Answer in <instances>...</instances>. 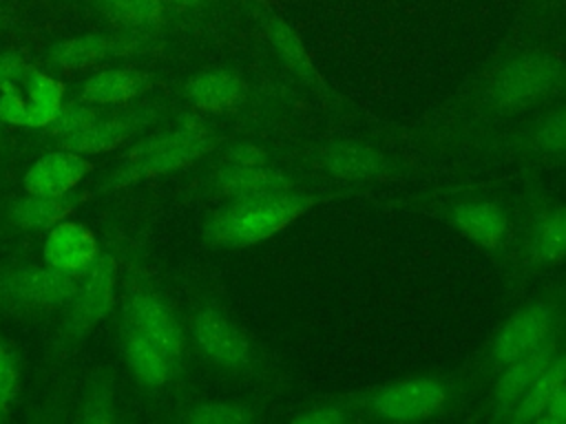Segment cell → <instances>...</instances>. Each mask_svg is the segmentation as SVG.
<instances>
[{"instance_id": "6da1fadb", "label": "cell", "mask_w": 566, "mask_h": 424, "mask_svg": "<svg viewBox=\"0 0 566 424\" xmlns=\"http://www.w3.org/2000/svg\"><path fill=\"white\" fill-rule=\"evenodd\" d=\"M566 99V55L544 42L509 46L484 60L429 119L376 126L369 135L440 155L455 135L506 124Z\"/></svg>"}, {"instance_id": "7a4b0ae2", "label": "cell", "mask_w": 566, "mask_h": 424, "mask_svg": "<svg viewBox=\"0 0 566 424\" xmlns=\"http://www.w3.org/2000/svg\"><path fill=\"white\" fill-rule=\"evenodd\" d=\"M394 212L440 221L509 274L517 236V190L504 179H467L407 190L380 201Z\"/></svg>"}, {"instance_id": "3957f363", "label": "cell", "mask_w": 566, "mask_h": 424, "mask_svg": "<svg viewBox=\"0 0 566 424\" xmlns=\"http://www.w3.org/2000/svg\"><path fill=\"white\" fill-rule=\"evenodd\" d=\"M281 161L325 188L369 192L374 186L418 181L431 174L422 161L402 155L378 137L354 135H283Z\"/></svg>"}, {"instance_id": "277c9868", "label": "cell", "mask_w": 566, "mask_h": 424, "mask_svg": "<svg viewBox=\"0 0 566 424\" xmlns=\"http://www.w3.org/2000/svg\"><path fill=\"white\" fill-rule=\"evenodd\" d=\"M486 382L464 360L453 369L402 375L347 391L356 422H429L458 415L478 402Z\"/></svg>"}, {"instance_id": "5b68a950", "label": "cell", "mask_w": 566, "mask_h": 424, "mask_svg": "<svg viewBox=\"0 0 566 424\" xmlns=\"http://www.w3.org/2000/svg\"><path fill=\"white\" fill-rule=\"evenodd\" d=\"M367 194L349 188H310L283 194L223 201L201 225V236L219 250H245L285 232L305 214L338 199Z\"/></svg>"}, {"instance_id": "8992f818", "label": "cell", "mask_w": 566, "mask_h": 424, "mask_svg": "<svg viewBox=\"0 0 566 424\" xmlns=\"http://www.w3.org/2000/svg\"><path fill=\"white\" fill-rule=\"evenodd\" d=\"M562 263H566V199L546 188L539 168L524 166L517 190V236L504 285L517 292Z\"/></svg>"}, {"instance_id": "52a82bcc", "label": "cell", "mask_w": 566, "mask_h": 424, "mask_svg": "<svg viewBox=\"0 0 566 424\" xmlns=\"http://www.w3.org/2000/svg\"><path fill=\"white\" fill-rule=\"evenodd\" d=\"M451 152L480 161H515L546 168L566 155V99L506 124L460 132L440 150V155Z\"/></svg>"}, {"instance_id": "ba28073f", "label": "cell", "mask_w": 566, "mask_h": 424, "mask_svg": "<svg viewBox=\"0 0 566 424\" xmlns=\"http://www.w3.org/2000/svg\"><path fill=\"white\" fill-rule=\"evenodd\" d=\"M190 336L201 358L214 369L252 380L265 391L287 395L294 389L292 373L248 333L219 303L206 298L190 318Z\"/></svg>"}, {"instance_id": "9c48e42d", "label": "cell", "mask_w": 566, "mask_h": 424, "mask_svg": "<svg viewBox=\"0 0 566 424\" xmlns=\"http://www.w3.org/2000/svg\"><path fill=\"white\" fill-rule=\"evenodd\" d=\"M184 97L201 115H254L283 135L301 128V97L287 86L256 84L239 68L214 66L192 73L184 82Z\"/></svg>"}, {"instance_id": "30bf717a", "label": "cell", "mask_w": 566, "mask_h": 424, "mask_svg": "<svg viewBox=\"0 0 566 424\" xmlns=\"http://www.w3.org/2000/svg\"><path fill=\"white\" fill-rule=\"evenodd\" d=\"M566 329V272L553 276L520 303L495 331L467 358L489 380L513 358Z\"/></svg>"}, {"instance_id": "8fae6325", "label": "cell", "mask_w": 566, "mask_h": 424, "mask_svg": "<svg viewBox=\"0 0 566 424\" xmlns=\"http://www.w3.org/2000/svg\"><path fill=\"white\" fill-rule=\"evenodd\" d=\"M219 146L221 141L217 130L201 113H181L172 128L153 132L135 141L124 152L117 168L108 174L104 188H128L146 179H157L186 170L203 157L212 155Z\"/></svg>"}, {"instance_id": "7c38bea8", "label": "cell", "mask_w": 566, "mask_h": 424, "mask_svg": "<svg viewBox=\"0 0 566 424\" xmlns=\"http://www.w3.org/2000/svg\"><path fill=\"white\" fill-rule=\"evenodd\" d=\"M259 26L268 42V49L281 68L285 84L294 86V93L316 104L329 117L340 121H365V113L358 110L340 91H336L316 66L310 49L298 31L285 22L279 13L263 9L259 13Z\"/></svg>"}, {"instance_id": "4fadbf2b", "label": "cell", "mask_w": 566, "mask_h": 424, "mask_svg": "<svg viewBox=\"0 0 566 424\" xmlns=\"http://www.w3.org/2000/svg\"><path fill=\"white\" fill-rule=\"evenodd\" d=\"M325 188L312 181L307 174L298 172L287 163H265V166H223L217 163L214 170L203 179L201 190L221 201H241L270 194H283L294 190Z\"/></svg>"}, {"instance_id": "5bb4252c", "label": "cell", "mask_w": 566, "mask_h": 424, "mask_svg": "<svg viewBox=\"0 0 566 424\" xmlns=\"http://www.w3.org/2000/svg\"><path fill=\"white\" fill-rule=\"evenodd\" d=\"M75 276L49 265H24L0 274V305L13 311L66 307L75 292Z\"/></svg>"}, {"instance_id": "9a60e30c", "label": "cell", "mask_w": 566, "mask_h": 424, "mask_svg": "<svg viewBox=\"0 0 566 424\" xmlns=\"http://www.w3.org/2000/svg\"><path fill=\"white\" fill-rule=\"evenodd\" d=\"M73 298L66 305V333L82 338L93 331L113 309L117 294V261L111 252L99 254L97 261L80 276Z\"/></svg>"}, {"instance_id": "2e32d148", "label": "cell", "mask_w": 566, "mask_h": 424, "mask_svg": "<svg viewBox=\"0 0 566 424\" xmlns=\"http://www.w3.org/2000/svg\"><path fill=\"white\" fill-rule=\"evenodd\" d=\"M128 325L155 342L181 369L186 360V331L175 309L157 292H133L128 300Z\"/></svg>"}, {"instance_id": "e0dca14e", "label": "cell", "mask_w": 566, "mask_h": 424, "mask_svg": "<svg viewBox=\"0 0 566 424\" xmlns=\"http://www.w3.org/2000/svg\"><path fill=\"white\" fill-rule=\"evenodd\" d=\"M157 117H159V113L155 106H144V108H135V110H126V113H117V115H108V117L97 115L93 121H88L77 132L62 137L60 146L66 150H73L82 157L108 152V150H115V148L124 146L126 141L135 139L144 128L155 124Z\"/></svg>"}, {"instance_id": "ac0fdd59", "label": "cell", "mask_w": 566, "mask_h": 424, "mask_svg": "<svg viewBox=\"0 0 566 424\" xmlns=\"http://www.w3.org/2000/svg\"><path fill=\"white\" fill-rule=\"evenodd\" d=\"M97 239L86 225L64 219L62 223L46 230L42 247L44 265L77 278L97 261Z\"/></svg>"}, {"instance_id": "d6986e66", "label": "cell", "mask_w": 566, "mask_h": 424, "mask_svg": "<svg viewBox=\"0 0 566 424\" xmlns=\"http://www.w3.org/2000/svg\"><path fill=\"white\" fill-rule=\"evenodd\" d=\"M88 166L82 155L57 148L42 155L22 177V188L29 194H69L86 177Z\"/></svg>"}, {"instance_id": "ffe728a7", "label": "cell", "mask_w": 566, "mask_h": 424, "mask_svg": "<svg viewBox=\"0 0 566 424\" xmlns=\"http://www.w3.org/2000/svg\"><path fill=\"white\" fill-rule=\"evenodd\" d=\"M135 46L137 42L130 35L117 38V35H104V33H84V35L55 42L49 49L46 57L53 66L73 71V68L93 66L113 55H126Z\"/></svg>"}, {"instance_id": "44dd1931", "label": "cell", "mask_w": 566, "mask_h": 424, "mask_svg": "<svg viewBox=\"0 0 566 424\" xmlns=\"http://www.w3.org/2000/svg\"><path fill=\"white\" fill-rule=\"evenodd\" d=\"M124 358L133 378L146 389H161L181 371L155 342L128 322L124 329Z\"/></svg>"}, {"instance_id": "7402d4cb", "label": "cell", "mask_w": 566, "mask_h": 424, "mask_svg": "<svg viewBox=\"0 0 566 424\" xmlns=\"http://www.w3.org/2000/svg\"><path fill=\"white\" fill-rule=\"evenodd\" d=\"M276 393L263 391L254 398H217L201 400L184 413L190 424H250L265 415V411L276 402Z\"/></svg>"}, {"instance_id": "603a6c76", "label": "cell", "mask_w": 566, "mask_h": 424, "mask_svg": "<svg viewBox=\"0 0 566 424\" xmlns=\"http://www.w3.org/2000/svg\"><path fill=\"white\" fill-rule=\"evenodd\" d=\"M566 384V340L533 380V384L520 395V400L504 415V424H535L548 400Z\"/></svg>"}, {"instance_id": "cb8c5ba5", "label": "cell", "mask_w": 566, "mask_h": 424, "mask_svg": "<svg viewBox=\"0 0 566 424\" xmlns=\"http://www.w3.org/2000/svg\"><path fill=\"white\" fill-rule=\"evenodd\" d=\"M80 199L75 194H24L9 208V219L13 225L27 232L51 230L62 223L75 208Z\"/></svg>"}, {"instance_id": "d4e9b609", "label": "cell", "mask_w": 566, "mask_h": 424, "mask_svg": "<svg viewBox=\"0 0 566 424\" xmlns=\"http://www.w3.org/2000/svg\"><path fill=\"white\" fill-rule=\"evenodd\" d=\"M146 77L133 68H106L82 84V99L95 106L126 104L142 95Z\"/></svg>"}, {"instance_id": "484cf974", "label": "cell", "mask_w": 566, "mask_h": 424, "mask_svg": "<svg viewBox=\"0 0 566 424\" xmlns=\"http://www.w3.org/2000/svg\"><path fill=\"white\" fill-rule=\"evenodd\" d=\"M24 84L29 95V128H49L64 106V84L38 68H29Z\"/></svg>"}, {"instance_id": "4316f807", "label": "cell", "mask_w": 566, "mask_h": 424, "mask_svg": "<svg viewBox=\"0 0 566 424\" xmlns=\"http://www.w3.org/2000/svg\"><path fill=\"white\" fill-rule=\"evenodd\" d=\"M102 15L130 31H155L166 18V0H93Z\"/></svg>"}, {"instance_id": "83f0119b", "label": "cell", "mask_w": 566, "mask_h": 424, "mask_svg": "<svg viewBox=\"0 0 566 424\" xmlns=\"http://www.w3.org/2000/svg\"><path fill=\"white\" fill-rule=\"evenodd\" d=\"M292 424H347L356 422V413L352 409L347 391L321 393L312 395L303 404H298L290 415Z\"/></svg>"}, {"instance_id": "f1b7e54d", "label": "cell", "mask_w": 566, "mask_h": 424, "mask_svg": "<svg viewBox=\"0 0 566 424\" xmlns=\"http://www.w3.org/2000/svg\"><path fill=\"white\" fill-rule=\"evenodd\" d=\"M223 166H265V163H283L279 155L276 139H259V137H243L221 146L219 161Z\"/></svg>"}, {"instance_id": "f546056e", "label": "cell", "mask_w": 566, "mask_h": 424, "mask_svg": "<svg viewBox=\"0 0 566 424\" xmlns=\"http://www.w3.org/2000/svg\"><path fill=\"white\" fill-rule=\"evenodd\" d=\"M82 420L93 424H106L115 420V391L111 378H102L91 386L82 406Z\"/></svg>"}, {"instance_id": "4dcf8cb0", "label": "cell", "mask_w": 566, "mask_h": 424, "mask_svg": "<svg viewBox=\"0 0 566 424\" xmlns=\"http://www.w3.org/2000/svg\"><path fill=\"white\" fill-rule=\"evenodd\" d=\"M20 386V369L13 349L0 338V420H4L11 411V404L18 395Z\"/></svg>"}, {"instance_id": "1f68e13d", "label": "cell", "mask_w": 566, "mask_h": 424, "mask_svg": "<svg viewBox=\"0 0 566 424\" xmlns=\"http://www.w3.org/2000/svg\"><path fill=\"white\" fill-rule=\"evenodd\" d=\"M97 117V110L93 106L84 104H64L60 115L53 119V124L46 128L51 135H55L57 139L77 132L80 128H84L88 121H93Z\"/></svg>"}, {"instance_id": "d6a6232c", "label": "cell", "mask_w": 566, "mask_h": 424, "mask_svg": "<svg viewBox=\"0 0 566 424\" xmlns=\"http://www.w3.org/2000/svg\"><path fill=\"white\" fill-rule=\"evenodd\" d=\"M0 121L29 128V106L18 88L0 91Z\"/></svg>"}, {"instance_id": "836d02e7", "label": "cell", "mask_w": 566, "mask_h": 424, "mask_svg": "<svg viewBox=\"0 0 566 424\" xmlns=\"http://www.w3.org/2000/svg\"><path fill=\"white\" fill-rule=\"evenodd\" d=\"M29 68L31 66L27 64V60L20 53L2 51L0 53V91L18 88L20 84H24Z\"/></svg>"}, {"instance_id": "e575fe53", "label": "cell", "mask_w": 566, "mask_h": 424, "mask_svg": "<svg viewBox=\"0 0 566 424\" xmlns=\"http://www.w3.org/2000/svg\"><path fill=\"white\" fill-rule=\"evenodd\" d=\"M537 424H566V384L548 400Z\"/></svg>"}, {"instance_id": "d590c367", "label": "cell", "mask_w": 566, "mask_h": 424, "mask_svg": "<svg viewBox=\"0 0 566 424\" xmlns=\"http://www.w3.org/2000/svg\"><path fill=\"white\" fill-rule=\"evenodd\" d=\"M212 2L214 0H166V4H175V7H181V9H203Z\"/></svg>"}, {"instance_id": "8d00e7d4", "label": "cell", "mask_w": 566, "mask_h": 424, "mask_svg": "<svg viewBox=\"0 0 566 424\" xmlns=\"http://www.w3.org/2000/svg\"><path fill=\"white\" fill-rule=\"evenodd\" d=\"M546 168H551V170H559V172H566V155H564V157H559V159H555V161H551Z\"/></svg>"}, {"instance_id": "74e56055", "label": "cell", "mask_w": 566, "mask_h": 424, "mask_svg": "<svg viewBox=\"0 0 566 424\" xmlns=\"http://www.w3.org/2000/svg\"><path fill=\"white\" fill-rule=\"evenodd\" d=\"M542 2H553V0H542Z\"/></svg>"}]
</instances>
